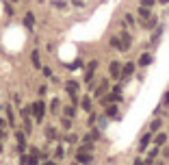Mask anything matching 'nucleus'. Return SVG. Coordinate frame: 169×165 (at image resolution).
I'll list each match as a JSON object with an SVG mask.
<instances>
[{"instance_id": "nucleus-1", "label": "nucleus", "mask_w": 169, "mask_h": 165, "mask_svg": "<svg viewBox=\"0 0 169 165\" xmlns=\"http://www.w3.org/2000/svg\"><path fill=\"white\" fill-rule=\"evenodd\" d=\"M109 70H111V76H113V78H119V72H122V70H119V63H117V61H113Z\"/></svg>"}, {"instance_id": "nucleus-2", "label": "nucleus", "mask_w": 169, "mask_h": 165, "mask_svg": "<svg viewBox=\"0 0 169 165\" xmlns=\"http://www.w3.org/2000/svg\"><path fill=\"white\" fill-rule=\"evenodd\" d=\"M132 72H134V63H126V65H124V70H122V76L126 78V76H130Z\"/></svg>"}, {"instance_id": "nucleus-3", "label": "nucleus", "mask_w": 169, "mask_h": 165, "mask_svg": "<svg viewBox=\"0 0 169 165\" xmlns=\"http://www.w3.org/2000/svg\"><path fill=\"white\" fill-rule=\"evenodd\" d=\"M35 115H37V120L43 118V102H35Z\"/></svg>"}, {"instance_id": "nucleus-4", "label": "nucleus", "mask_w": 169, "mask_h": 165, "mask_svg": "<svg viewBox=\"0 0 169 165\" xmlns=\"http://www.w3.org/2000/svg\"><path fill=\"white\" fill-rule=\"evenodd\" d=\"M150 63H152V54H147V52H145V54L139 59V65H150Z\"/></svg>"}, {"instance_id": "nucleus-5", "label": "nucleus", "mask_w": 169, "mask_h": 165, "mask_svg": "<svg viewBox=\"0 0 169 165\" xmlns=\"http://www.w3.org/2000/svg\"><path fill=\"white\" fill-rule=\"evenodd\" d=\"M24 24H26V26H33V24H35V15H33V13H26V15H24Z\"/></svg>"}, {"instance_id": "nucleus-6", "label": "nucleus", "mask_w": 169, "mask_h": 165, "mask_svg": "<svg viewBox=\"0 0 169 165\" xmlns=\"http://www.w3.org/2000/svg\"><path fill=\"white\" fill-rule=\"evenodd\" d=\"M91 161V154H84V152H78V163H89Z\"/></svg>"}, {"instance_id": "nucleus-7", "label": "nucleus", "mask_w": 169, "mask_h": 165, "mask_svg": "<svg viewBox=\"0 0 169 165\" xmlns=\"http://www.w3.org/2000/svg\"><path fill=\"white\" fill-rule=\"evenodd\" d=\"M95 68H98V63H95V61H93V63H89V68H87V76H84L87 81L91 78V74H93V70H95Z\"/></svg>"}, {"instance_id": "nucleus-8", "label": "nucleus", "mask_w": 169, "mask_h": 165, "mask_svg": "<svg viewBox=\"0 0 169 165\" xmlns=\"http://www.w3.org/2000/svg\"><path fill=\"white\" fill-rule=\"evenodd\" d=\"M106 115L109 118H117V107H109L106 109Z\"/></svg>"}, {"instance_id": "nucleus-9", "label": "nucleus", "mask_w": 169, "mask_h": 165, "mask_svg": "<svg viewBox=\"0 0 169 165\" xmlns=\"http://www.w3.org/2000/svg\"><path fill=\"white\" fill-rule=\"evenodd\" d=\"M31 59H33V65H35V68H39V65H41V63H39V54H37V52H33V57H31Z\"/></svg>"}, {"instance_id": "nucleus-10", "label": "nucleus", "mask_w": 169, "mask_h": 165, "mask_svg": "<svg viewBox=\"0 0 169 165\" xmlns=\"http://www.w3.org/2000/svg\"><path fill=\"white\" fill-rule=\"evenodd\" d=\"M165 141H167V135H158L156 137V146H163Z\"/></svg>"}, {"instance_id": "nucleus-11", "label": "nucleus", "mask_w": 169, "mask_h": 165, "mask_svg": "<svg viewBox=\"0 0 169 165\" xmlns=\"http://www.w3.org/2000/svg\"><path fill=\"white\" fill-rule=\"evenodd\" d=\"M67 89H70V91L74 93V91H78V85H76L74 81H70V82H67Z\"/></svg>"}, {"instance_id": "nucleus-12", "label": "nucleus", "mask_w": 169, "mask_h": 165, "mask_svg": "<svg viewBox=\"0 0 169 165\" xmlns=\"http://www.w3.org/2000/svg\"><path fill=\"white\" fill-rule=\"evenodd\" d=\"M83 109H84V111L91 109V100H89V98H84V100H83Z\"/></svg>"}, {"instance_id": "nucleus-13", "label": "nucleus", "mask_w": 169, "mask_h": 165, "mask_svg": "<svg viewBox=\"0 0 169 165\" xmlns=\"http://www.w3.org/2000/svg\"><path fill=\"white\" fill-rule=\"evenodd\" d=\"M46 135H48L50 139H54V137H56V130H54V128H48V130H46Z\"/></svg>"}, {"instance_id": "nucleus-14", "label": "nucleus", "mask_w": 169, "mask_h": 165, "mask_svg": "<svg viewBox=\"0 0 169 165\" xmlns=\"http://www.w3.org/2000/svg\"><path fill=\"white\" fill-rule=\"evenodd\" d=\"M139 15H141V18H147V15H150V11L143 7V9H139Z\"/></svg>"}, {"instance_id": "nucleus-15", "label": "nucleus", "mask_w": 169, "mask_h": 165, "mask_svg": "<svg viewBox=\"0 0 169 165\" xmlns=\"http://www.w3.org/2000/svg\"><path fill=\"white\" fill-rule=\"evenodd\" d=\"M147 143H150V135H145V137H143V139H141V148H145V146H147Z\"/></svg>"}, {"instance_id": "nucleus-16", "label": "nucleus", "mask_w": 169, "mask_h": 165, "mask_svg": "<svg viewBox=\"0 0 169 165\" xmlns=\"http://www.w3.org/2000/svg\"><path fill=\"white\" fill-rule=\"evenodd\" d=\"M143 7H154V0H143Z\"/></svg>"}, {"instance_id": "nucleus-17", "label": "nucleus", "mask_w": 169, "mask_h": 165, "mask_svg": "<svg viewBox=\"0 0 169 165\" xmlns=\"http://www.w3.org/2000/svg\"><path fill=\"white\" fill-rule=\"evenodd\" d=\"M132 165H145V163H143V161H139V159H137V161H134V163H132Z\"/></svg>"}, {"instance_id": "nucleus-18", "label": "nucleus", "mask_w": 169, "mask_h": 165, "mask_svg": "<svg viewBox=\"0 0 169 165\" xmlns=\"http://www.w3.org/2000/svg\"><path fill=\"white\" fill-rule=\"evenodd\" d=\"M158 2H163V4H167V2H169V0H158Z\"/></svg>"}, {"instance_id": "nucleus-19", "label": "nucleus", "mask_w": 169, "mask_h": 165, "mask_svg": "<svg viewBox=\"0 0 169 165\" xmlns=\"http://www.w3.org/2000/svg\"><path fill=\"white\" fill-rule=\"evenodd\" d=\"M46 165H54V163H46Z\"/></svg>"}, {"instance_id": "nucleus-20", "label": "nucleus", "mask_w": 169, "mask_h": 165, "mask_svg": "<svg viewBox=\"0 0 169 165\" xmlns=\"http://www.w3.org/2000/svg\"><path fill=\"white\" fill-rule=\"evenodd\" d=\"M0 148H2V146H0Z\"/></svg>"}]
</instances>
